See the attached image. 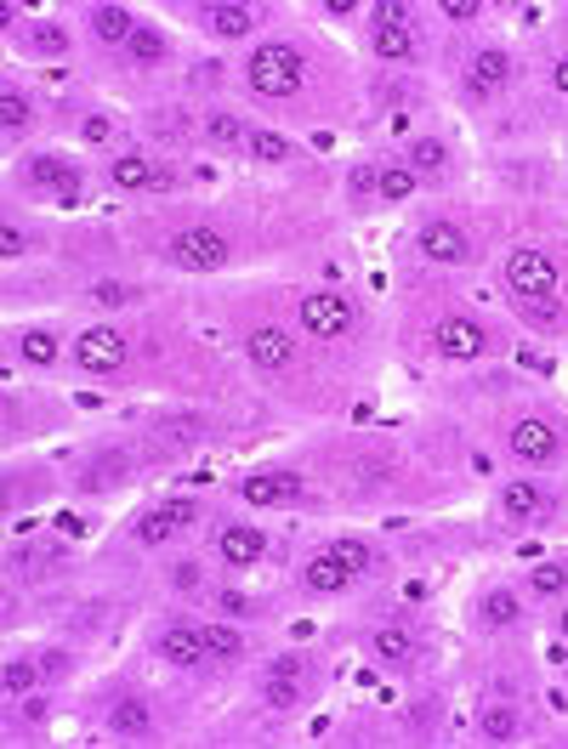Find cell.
<instances>
[{
    "label": "cell",
    "mask_w": 568,
    "mask_h": 749,
    "mask_svg": "<svg viewBox=\"0 0 568 749\" xmlns=\"http://www.w3.org/2000/svg\"><path fill=\"white\" fill-rule=\"evenodd\" d=\"M506 284H512L517 307L529 318H557V267L540 250H512L506 256Z\"/></svg>",
    "instance_id": "1"
},
{
    "label": "cell",
    "mask_w": 568,
    "mask_h": 749,
    "mask_svg": "<svg viewBox=\"0 0 568 749\" xmlns=\"http://www.w3.org/2000/svg\"><path fill=\"white\" fill-rule=\"evenodd\" d=\"M250 91H262V97H296L302 86V57L290 52V46H262V52H250Z\"/></svg>",
    "instance_id": "2"
},
{
    "label": "cell",
    "mask_w": 568,
    "mask_h": 749,
    "mask_svg": "<svg viewBox=\"0 0 568 749\" xmlns=\"http://www.w3.org/2000/svg\"><path fill=\"white\" fill-rule=\"evenodd\" d=\"M171 262L194 267V273H211V267L228 262V239L216 227H182L177 239H171Z\"/></svg>",
    "instance_id": "3"
},
{
    "label": "cell",
    "mask_w": 568,
    "mask_h": 749,
    "mask_svg": "<svg viewBox=\"0 0 568 749\" xmlns=\"http://www.w3.org/2000/svg\"><path fill=\"white\" fill-rule=\"evenodd\" d=\"M353 301L347 296H336V290H313V296L302 301V330H313V335H324V341H336V335H347L353 330Z\"/></svg>",
    "instance_id": "4"
},
{
    "label": "cell",
    "mask_w": 568,
    "mask_h": 749,
    "mask_svg": "<svg viewBox=\"0 0 568 749\" xmlns=\"http://www.w3.org/2000/svg\"><path fill=\"white\" fill-rule=\"evenodd\" d=\"M74 364L86 375H114L125 364V335L120 330H86L74 341Z\"/></svg>",
    "instance_id": "5"
},
{
    "label": "cell",
    "mask_w": 568,
    "mask_h": 749,
    "mask_svg": "<svg viewBox=\"0 0 568 749\" xmlns=\"http://www.w3.org/2000/svg\"><path fill=\"white\" fill-rule=\"evenodd\" d=\"M421 256L426 262H466L472 256V244L455 222H426L421 227Z\"/></svg>",
    "instance_id": "6"
},
{
    "label": "cell",
    "mask_w": 568,
    "mask_h": 749,
    "mask_svg": "<svg viewBox=\"0 0 568 749\" xmlns=\"http://www.w3.org/2000/svg\"><path fill=\"white\" fill-rule=\"evenodd\" d=\"M506 80H512V57H506V52H478V57H472V69H466V91H472L478 103H489L495 86H506Z\"/></svg>",
    "instance_id": "7"
},
{
    "label": "cell",
    "mask_w": 568,
    "mask_h": 749,
    "mask_svg": "<svg viewBox=\"0 0 568 749\" xmlns=\"http://www.w3.org/2000/svg\"><path fill=\"white\" fill-rule=\"evenodd\" d=\"M512 454L529 460V466H546L551 454H557V432H551L546 420H517L512 426Z\"/></svg>",
    "instance_id": "8"
},
{
    "label": "cell",
    "mask_w": 568,
    "mask_h": 749,
    "mask_svg": "<svg viewBox=\"0 0 568 749\" xmlns=\"http://www.w3.org/2000/svg\"><path fill=\"white\" fill-rule=\"evenodd\" d=\"M245 352H250V364L256 369H284L290 364V352H296V341H290V330H250V341H245Z\"/></svg>",
    "instance_id": "9"
},
{
    "label": "cell",
    "mask_w": 568,
    "mask_h": 749,
    "mask_svg": "<svg viewBox=\"0 0 568 749\" xmlns=\"http://www.w3.org/2000/svg\"><path fill=\"white\" fill-rule=\"evenodd\" d=\"M182 523H194V506H188V500H177V506H165V511H142V517H137V540L142 545H165Z\"/></svg>",
    "instance_id": "10"
},
{
    "label": "cell",
    "mask_w": 568,
    "mask_h": 749,
    "mask_svg": "<svg viewBox=\"0 0 568 749\" xmlns=\"http://www.w3.org/2000/svg\"><path fill=\"white\" fill-rule=\"evenodd\" d=\"M29 182L52 188L63 205H74V199H80V171H69V165H63V159H52V154H40L35 165H29Z\"/></svg>",
    "instance_id": "11"
},
{
    "label": "cell",
    "mask_w": 568,
    "mask_h": 749,
    "mask_svg": "<svg viewBox=\"0 0 568 749\" xmlns=\"http://www.w3.org/2000/svg\"><path fill=\"white\" fill-rule=\"evenodd\" d=\"M438 352H444V358H478L483 330L472 318H444V324H438Z\"/></svg>",
    "instance_id": "12"
},
{
    "label": "cell",
    "mask_w": 568,
    "mask_h": 749,
    "mask_svg": "<svg viewBox=\"0 0 568 749\" xmlns=\"http://www.w3.org/2000/svg\"><path fill=\"white\" fill-rule=\"evenodd\" d=\"M160 653L171 664H182V670H194V664H205V653H211V642L199 636V630H188V625H171L160 636Z\"/></svg>",
    "instance_id": "13"
},
{
    "label": "cell",
    "mask_w": 568,
    "mask_h": 749,
    "mask_svg": "<svg viewBox=\"0 0 568 749\" xmlns=\"http://www.w3.org/2000/svg\"><path fill=\"white\" fill-rule=\"evenodd\" d=\"M114 188H171V171H154L142 154H120L114 159V171H108Z\"/></svg>",
    "instance_id": "14"
},
{
    "label": "cell",
    "mask_w": 568,
    "mask_h": 749,
    "mask_svg": "<svg viewBox=\"0 0 568 749\" xmlns=\"http://www.w3.org/2000/svg\"><path fill=\"white\" fill-rule=\"evenodd\" d=\"M216 551H222V562H233V568H250V562L267 551V540L256 534V528H222Z\"/></svg>",
    "instance_id": "15"
},
{
    "label": "cell",
    "mask_w": 568,
    "mask_h": 749,
    "mask_svg": "<svg viewBox=\"0 0 568 749\" xmlns=\"http://www.w3.org/2000/svg\"><path fill=\"white\" fill-rule=\"evenodd\" d=\"M108 727H114V738H148L154 715H148V704H142V698H120V704H114V715H108Z\"/></svg>",
    "instance_id": "16"
},
{
    "label": "cell",
    "mask_w": 568,
    "mask_h": 749,
    "mask_svg": "<svg viewBox=\"0 0 568 749\" xmlns=\"http://www.w3.org/2000/svg\"><path fill=\"white\" fill-rule=\"evenodd\" d=\"M91 29H97L108 46H131V35H137V23H131L125 6H97V12H91Z\"/></svg>",
    "instance_id": "17"
},
{
    "label": "cell",
    "mask_w": 568,
    "mask_h": 749,
    "mask_svg": "<svg viewBox=\"0 0 568 749\" xmlns=\"http://www.w3.org/2000/svg\"><path fill=\"white\" fill-rule=\"evenodd\" d=\"M250 23H256V12H250V6H239V0H222V6H211V29H216L222 40L250 35Z\"/></svg>",
    "instance_id": "18"
},
{
    "label": "cell",
    "mask_w": 568,
    "mask_h": 749,
    "mask_svg": "<svg viewBox=\"0 0 568 749\" xmlns=\"http://www.w3.org/2000/svg\"><path fill=\"white\" fill-rule=\"evenodd\" d=\"M540 506H546V494L534 483H506V494H500V511L517 517V523H523V517H540Z\"/></svg>",
    "instance_id": "19"
},
{
    "label": "cell",
    "mask_w": 568,
    "mask_h": 749,
    "mask_svg": "<svg viewBox=\"0 0 568 749\" xmlns=\"http://www.w3.org/2000/svg\"><path fill=\"white\" fill-rule=\"evenodd\" d=\"M347 568H341L336 557H330V551H324V557H313L307 562V591H319V596H330V591H341V585H347Z\"/></svg>",
    "instance_id": "20"
},
{
    "label": "cell",
    "mask_w": 568,
    "mask_h": 749,
    "mask_svg": "<svg viewBox=\"0 0 568 749\" xmlns=\"http://www.w3.org/2000/svg\"><path fill=\"white\" fill-rule=\"evenodd\" d=\"M23 52H40V57H63L69 52V35L57 23H29L23 29Z\"/></svg>",
    "instance_id": "21"
},
{
    "label": "cell",
    "mask_w": 568,
    "mask_h": 749,
    "mask_svg": "<svg viewBox=\"0 0 568 749\" xmlns=\"http://www.w3.org/2000/svg\"><path fill=\"white\" fill-rule=\"evenodd\" d=\"M199 437H205V426H199L194 415H177V420H160V426H154V443H165V449H188Z\"/></svg>",
    "instance_id": "22"
},
{
    "label": "cell",
    "mask_w": 568,
    "mask_h": 749,
    "mask_svg": "<svg viewBox=\"0 0 568 749\" xmlns=\"http://www.w3.org/2000/svg\"><path fill=\"white\" fill-rule=\"evenodd\" d=\"M444 142H432V137H415L409 142V171H421V176H438L444 171Z\"/></svg>",
    "instance_id": "23"
},
{
    "label": "cell",
    "mask_w": 568,
    "mask_h": 749,
    "mask_svg": "<svg viewBox=\"0 0 568 749\" xmlns=\"http://www.w3.org/2000/svg\"><path fill=\"white\" fill-rule=\"evenodd\" d=\"M18 347H23V358H29V364H57V335L52 330H23Z\"/></svg>",
    "instance_id": "24"
},
{
    "label": "cell",
    "mask_w": 568,
    "mask_h": 749,
    "mask_svg": "<svg viewBox=\"0 0 568 749\" xmlns=\"http://www.w3.org/2000/svg\"><path fill=\"white\" fill-rule=\"evenodd\" d=\"M517 613H523V602H517L512 591H489V596H483V619H489V625H517Z\"/></svg>",
    "instance_id": "25"
},
{
    "label": "cell",
    "mask_w": 568,
    "mask_h": 749,
    "mask_svg": "<svg viewBox=\"0 0 568 749\" xmlns=\"http://www.w3.org/2000/svg\"><path fill=\"white\" fill-rule=\"evenodd\" d=\"M375 57H387V63H404L409 57V35L398 23H381V29H375Z\"/></svg>",
    "instance_id": "26"
},
{
    "label": "cell",
    "mask_w": 568,
    "mask_h": 749,
    "mask_svg": "<svg viewBox=\"0 0 568 749\" xmlns=\"http://www.w3.org/2000/svg\"><path fill=\"white\" fill-rule=\"evenodd\" d=\"M478 732L489 738V744H512V738H517V715L512 710H483Z\"/></svg>",
    "instance_id": "27"
},
{
    "label": "cell",
    "mask_w": 568,
    "mask_h": 749,
    "mask_svg": "<svg viewBox=\"0 0 568 749\" xmlns=\"http://www.w3.org/2000/svg\"><path fill=\"white\" fill-rule=\"evenodd\" d=\"M296 687H302V676H290V670H273V676H267V704H273V710H290V704H296Z\"/></svg>",
    "instance_id": "28"
},
{
    "label": "cell",
    "mask_w": 568,
    "mask_h": 749,
    "mask_svg": "<svg viewBox=\"0 0 568 749\" xmlns=\"http://www.w3.org/2000/svg\"><path fill=\"white\" fill-rule=\"evenodd\" d=\"M205 137L222 142V148H239V142H250V131L233 120V114H211V120H205Z\"/></svg>",
    "instance_id": "29"
},
{
    "label": "cell",
    "mask_w": 568,
    "mask_h": 749,
    "mask_svg": "<svg viewBox=\"0 0 568 749\" xmlns=\"http://www.w3.org/2000/svg\"><path fill=\"white\" fill-rule=\"evenodd\" d=\"M245 148H250V154H256V159H273V165H279V159H290V154H296V148H290V142L279 137V131H250V142H245Z\"/></svg>",
    "instance_id": "30"
},
{
    "label": "cell",
    "mask_w": 568,
    "mask_h": 749,
    "mask_svg": "<svg viewBox=\"0 0 568 749\" xmlns=\"http://www.w3.org/2000/svg\"><path fill=\"white\" fill-rule=\"evenodd\" d=\"M375 188L387 193V199H409V193H415V171H409V165H387V171L375 176Z\"/></svg>",
    "instance_id": "31"
},
{
    "label": "cell",
    "mask_w": 568,
    "mask_h": 749,
    "mask_svg": "<svg viewBox=\"0 0 568 749\" xmlns=\"http://www.w3.org/2000/svg\"><path fill=\"white\" fill-rule=\"evenodd\" d=\"M0 687H6V693H12V698L35 693V664H29V659H12V664H6V670H0Z\"/></svg>",
    "instance_id": "32"
},
{
    "label": "cell",
    "mask_w": 568,
    "mask_h": 749,
    "mask_svg": "<svg viewBox=\"0 0 568 749\" xmlns=\"http://www.w3.org/2000/svg\"><path fill=\"white\" fill-rule=\"evenodd\" d=\"M330 557H336L347 574H364V568H370V545H364V540H336V545H330Z\"/></svg>",
    "instance_id": "33"
},
{
    "label": "cell",
    "mask_w": 568,
    "mask_h": 749,
    "mask_svg": "<svg viewBox=\"0 0 568 749\" xmlns=\"http://www.w3.org/2000/svg\"><path fill=\"white\" fill-rule=\"evenodd\" d=\"M529 585H534L540 596H563V591H568V568H563V562H540Z\"/></svg>",
    "instance_id": "34"
},
{
    "label": "cell",
    "mask_w": 568,
    "mask_h": 749,
    "mask_svg": "<svg viewBox=\"0 0 568 749\" xmlns=\"http://www.w3.org/2000/svg\"><path fill=\"white\" fill-rule=\"evenodd\" d=\"M0 125H6L12 137L29 125V103H23V91H0Z\"/></svg>",
    "instance_id": "35"
},
{
    "label": "cell",
    "mask_w": 568,
    "mask_h": 749,
    "mask_svg": "<svg viewBox=\"0 0 568 749\" xmlns=\"http://www.w3.org/2000/svg\"><path fill=\"white\" fill-rule=\"evenodd\" d=\"M245 500H250V506H273V500H284L279 477H245Z\"/></svg>",
    "instance_id": "36"
},
{
    "label": "cell",
    "mask_w": 568,
    "mask_h": 749,
    "mask_svg": "<svg viewBox=\"0 0 568 749\" xmlns=\"http://www.w3.org/2000/svg\"><path fill=\"white\" fill-rule=\"evenodd\" d=\"M131 57H137V63H160V57H165V40L154 35V29H137V35H131Z\"/></svg>",
    "instance_id": "37"
},
{
    "label": "cell",
    "mask_w": 568,
    "mask_h": 749,
    "mask_svg": "<svg viewBox=\"0 0 568 749\" xmlns=\"http://www.w3.org/2000/svg\"><path fill=\"white\" fill-rule=\"evenodd\" d=\"M375 653L392 659V664H404L409 659V636H404V630H381V636H375Z\"/></svg>",
    "instance_id": "38"
},
{
    "label": "cell",
    "mask_w": 568,
    "mask_h": 749,
    "mask_svg": "<svg viewBox=\"0 0 568 749\" xmlns=\"http://www.w3.org/2000/svg\"><path fill=\"white\" fill-rule=\"evenodd\" d=\"M205 642H211V653H222V659H233V653L245 647L239 636H233V630H222V625H216V630H205Z\"/></svg>",
    "instance_id": "39"
},
{
    "label": "cell",
    "mask_w": 568,
    "mask_h": 749,
    "mask_svg": "<svg viewBox=\"0 0 568 749\" xmlns=\"http://www.w3.org/2000/svg\"><path fill=\"white\" fill-rule=\"evenodd\" d=\"M438 12H449V18H455V23H472V18H478V12H483V6H478V0H444Z\"/></svg>",
    "instance_id": "40"
},
{
    "label": "cell",
    "mask_w": 568,
    "mask_h": 749,
    "mask_svg": "<svg viewBox=\"0 0 568 749\" xmlns=\"http://www.w3.org/2000/svg\"><path fill=\"white\" fill-rule=\"evenodd\" d=\"M80 137H86V142H108V137H114V120H103V114H91V120L80 125Z\"/></svg>",
    "instance_id": "41"
},
{
    "label": "cell",
    "mask_w": 568,
    "mask_h": 749,
    "mask_svg": "<svg viewBox=\"0 0 568 749\" xmlns=\"http://www.w3.org/2000/svg\"><path fill=\"white\" fill-rule=\"evenodd\" d=\"M23 227H0V256H23Z\"/></svg>",
    "instance_id": "42"
},
{
    "label": "cell",
    "mask_w": 568,
    "mask_h": 749,
    "mask_svg": "<svg viewBox=\"0 0 568 749\" xmlns=\"http://www.w3.org/2000/svg\"><path fill=\"white\" fill-rule=\"evenodd\" d=\"M91 296L103 301V307H120V301H131V290H125V284H97Z\"/></svg>",
    "instance_id": "43"
},
{
    "label": "cell",
    "mask_w": 568,
    "mask_h": 749,
    "mask_svg": "<svg viewBox=\"0 0 568 749\" xmlns=\"http://www.w3.org/2000/svg\"><path fill=\"white\" fill-rule=\"evenodd\" d=\"M404 18H409L404 0H381V23H398V29H404Z\"/></svg>",
    "instance_id": "44"
},
{
    "label": "cell",
    "mask_w": 568,
    "mask_h": 749,
    "mask_svg": "<svg viewBox=\"0 0 568 749\" xmlns=\"http://www.w3.org/2000/svg\"><path fill=\"white\" fill-rule=\"evenodd\" d=\"M273 477H279L284 500H296V494H302V477H296V471H273Z\"/></svg>",
    "instance_id": "45"
},
{
    "label": "cell",
    "mask_w": 568,
    "mask_h": 749,
    "mask_svg": "<svg viewBox=\"0 0 568 749\" xmlns=\"http://www.w3.org/2000/svg\"><path fill=\"white\" fill-rule=\"evenodd\" d=\"M222 608L239 619V613H250V596H239V591H222Z\"/></svg>",
    "instance_id": "46"
},
{
    "label": "cell",
    "mask_w": 568,
    "mask_h": 749,
    "mask_svg": "<svg viewBox=\"0 0 568 749\" xmlns=\"http://www.w3.org/2000/svg\"><path fill=\"white\" fill-rule=\"evenodd\" d=\"M551 80H557V91H568V57L557 63V69H551Z\"/></svg>",
    "instance_id": "47"
},
{
    "label": "cell",
    "mask_w": 568,
    "mask_h": 749,
    "mask_svg": "<svg viewBox=\"0 0 568 749\" xmlns=\"http://www.w3.org/2000/svg\"><path fill=\"white\" fill-rule=\"evenodd\" d=\"M563 636H568V608H563Z\"/></svg>",
    "instance_id": "48"
}]
</instances>
